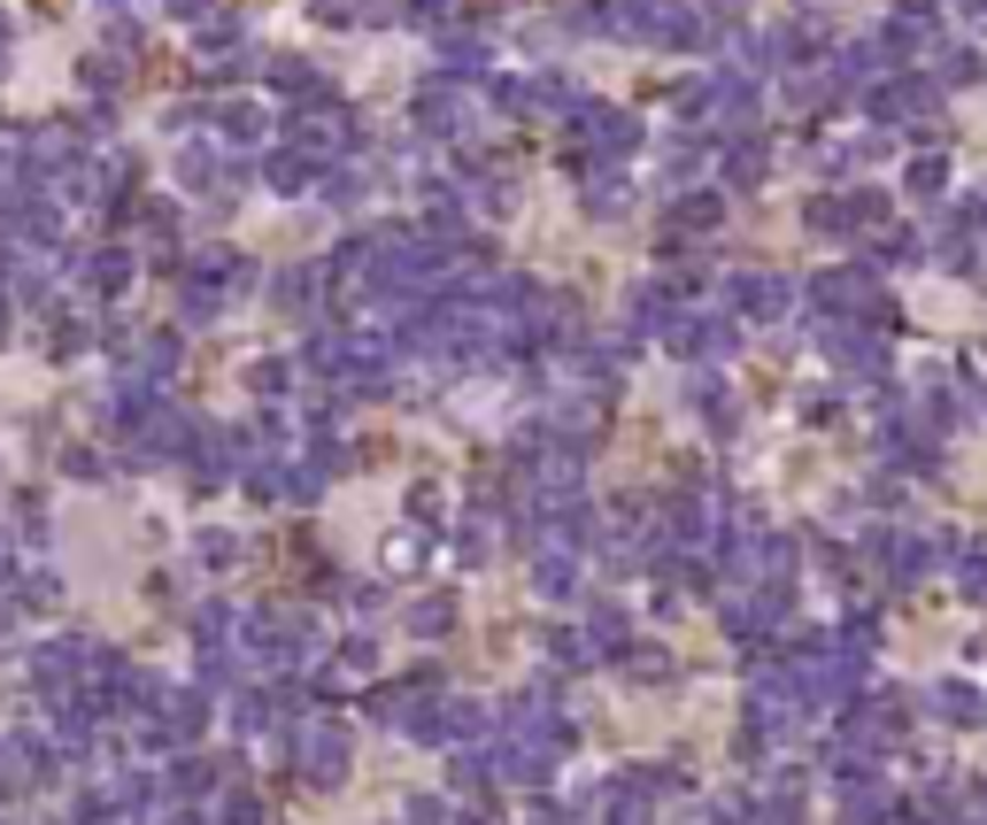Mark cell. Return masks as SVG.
I'll list each match as a JSON object with an SVG mask.
<instances>
[{"mask_svg": "<svg viewBox=\"0 0 987 825\" xmlns=\"http://www.w3.org/2000/svg\"><path fill=\"white\" fill-rule=\"evenodd\" d=\"M934 710H942V717H957V725H973V717H980V686L942 679V686H934Z\"/></svg>", "mask_w": 987, "mask_h": 825, "instance_id": "cell-1", "label": "cell"}, {"mask_svg": "<svg viewBox=\"0 0 987 825\" xmlns=\"http://www.w3.org/2000/svg\"><path fill=\"white\" fill-rule=\"evenodd\" d=\"M957 587H965L973 602H987V548H973V556L957 563Z\"/></svg>", "mask_w": 987, "mask_h": 825, "instance_id": "cell-2", "label": "cell"}, {"mask_svg": "<svg viewBox=\"0 0 987 825\" xmlns=\"http://www.w3.org/2000/svg\"><path fill=\"white\" fill-rule=\"evenodd\" d=\"M910 185H918V193H934V185H942V155H926V163L910 170Z\"/></svg>", "mask_w": 987, "mask_h": 825, "instance_id": "cell-3", "label": "cell"}]
</instances>
